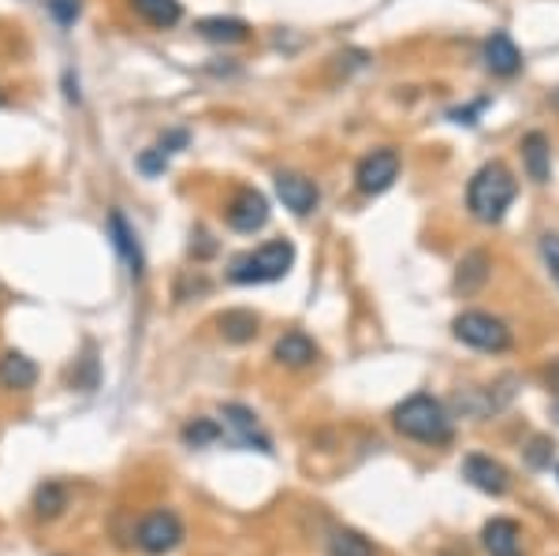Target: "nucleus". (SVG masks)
Returning a JSON list of instances; mask_svg holds the SVG:
<instances>
[{
	"mask_svg": "<svg viewBox=\"0 0 559 556\" xmlns=\"http://www.w3.org/2000/svg\"><path fill=\"white\" fill-rule=\"evenodd\" d=\"M519 199V179L503 161H489L481 165L466 187V210L474 221L481 224H500L503 213L511 210V202Z\"/></svg>",
	"mask_w": 559,
	"mask_h": 556,
	"instance_id": "f257e3e1",
	"label": "nucleus"
},
{
	"mask_svg": "<svg viewBox=\"0 0 559 556\" xmlns=\"http://www.w3.org/2000/svg\"><path fill=\"white\" fill-rule=\"evenodd\" d=\"M392 423L403 437H411L418 445H448L455 437L448 407L437 397H429V392H414V397L403 400L392 411Z\"/></svg>",
	"mask_w": 559,
	"mask_h": 556,
	"instance_id": "f03ea898",
	"label": "nucleus"
},
{
	"mask_svg": "<svg viewBox=\"0 0 559 556\" xmlns=\"http://www.w3.org/2000/svg\"><path fill=\"white\" fill-rule=\"evenodd\" d=\"M295 265V244L292 239H269L258 250H247L239 255L228 269L231 284H273L284 281L287 269Z\"/></svg>",
	"mask_w": 559,
	"mask_h": 556,
	"instance_id": "7ed1b4c3",
	"label": "nucleus"
},
{
	"mask_svg": "<svg viewBox=\"0 0 559 556\" xmlns=\"http://www.w3.org/2000/svg\"><path fill=\"white\" fill-rule=\"evenodd\" d=\"M452 333H455L459 344L474 347V352H492V355H500V352H508V347H511V329H508V321L492 318V314H485V310H466V314H459V318L452 321Z\"/></svg>",
	"mask_w": 559,
	"mask_h": 556,
	"instance_id": "20e7f679",
	"label": "nucleus"
},
{
	"mask_svg": "<svg viewBox=\"0 0 559 556\" xmlns=\"http://www.w3.org/2000/svg\"><path fill=\"white\" fill-rule=\"evenodd\" d=\"M134 542H139L142 553L165 556L183 542V523H179L176 512H165V508H160V512H150L146 519H142L139 531H134Z\"/></svg>",
	"mask_w": 559,
	"mask_h": 556,
	"instance_id": "39448f33",
	"label": "nucleus"
},
{
	"mask_svg": "<svg viewBox=\"0 0 559 556\" xmlns=\"http://www.w3.org/2000/svg\"><path fill=\"white\" fill-rule=\"evenodd\" d=\"M400 168H403V161H400V154H395L392 146L373 150V154H366L362 161H358V168H355L358 191H362V194H384L388 187L400 179Z\"/></svg>",
	"mask_w": 559,
	"mask_h": 556,
	"instance_id": "423d86ee",
	"label": "nucleus"
},
{
	"mask_svg": "<svg viewBox=\"0 0 559 556\" xmlns=\"http://www.w3.org/2000/svg\"><path fill=\"white\" fill-rule=\"evenodd\" d=\"M221 418H224V429H228V437L239 448H258V452H273V445H269V437L261 434L258 415L250 407H242V403H224Z\"/></svg>",
	"mask_w": 559,
	"mask_h": 556,
	"instance_id": "0eeeda50",
	"label": "nucleus"
},
{
	"mask_svg": "<svg viewBox=\"0 0 559 556\" xmlns=\"http://www.w3.org/2000/svg\"><path fill=\"white\" fill-rule=\"evenodd\" d=\"M276 194H280V202L295 213V217H310L321 202L318 184L302 173H276Z\"/></svg>",
	"mask_w": 559,
	"mask_h": 556,
	"instance_id": "6e6552de",
	"label": "nucleus"
},
{
	"mask_svg": "<svg viewBox=\"0 0 559 556\" xmlns=\"http://www.w3.org/2000/svg\"><path fill=\"white\" fill-rule=\"evenodd\" d=\"M228 224L236 232H242V236H254V232L265 228V224H269V202H265V194L254 191V187L239 191L236 199H231V205H228Z\"/></svg>",
	"mask_w": 559,
	"mask_h": 556,
	"instance_id": "1a4fd4ad",
	"label": "nucleus"
},
{
	"mask_svg": "<svg viewBox=\"0 0 559 556\" xmlns=\"http://www.w3.org/2000/svg\"><path fill=\"white\" fill-rule=\"evenodd\" d=\"M463 478L471 482L474 489L489 493V497H500V493H508V486H511L508 468L496 463L492 456H481V452H474L463 460Z\"/></svg>",
	"mask_w": 559,
	"mask_h": 556,
	"instance_id": "9d476101",
	"label": "nucleus"
},
{
	"mask_svg": "<svg viewBox=\"0 0 559 556\" xmlns=\"http://www.w3.org/2000/svg\"><path fill=\"white\" fill-rule=\"evenodd\" d=\"M481 60H485V68H489L492 75H500V79H511V75H519V71H522L519 45L511 42V34H503V31H492L489 38H485Z\"/></svg>",
	"mask_w": 559,
	"mask_h": 556,
	"instance_id": "9b49d317",
	"label": "nucleus"
},
{
	"mask_svg": "<svg viewBox=\"0 0 559 556\" xmlns=\"http://www.w3.org/2000/svg\"><path fill=\"white\" fill-rule=\"evenodd\" d=\"M519 154H522V168H526V176L534 179V184H548V179H552V146H548L545 131L522 134Z\"/></svg>",
	"mask_w": 559,
	"mask_h": 556,
	"instance_id": "f8f14e48",
	"label": "nucleus"
},
{
	"mask_svg": "<svg viewBox=\"0 0 559 556\" xmlns=\"http://www.w3.org/2000/svg\"><path fill=\"white\" fill-rule=\"evenodd\" d=\"M108 236H112L116 255L123 258V265H128V269H131V276L139 281L142 269H146V258H142L139 236H134V228H131L128 221H123V213H108Z\"/></svg>",
	"mask_w": 559,
	"mask_h": 556,
	"instance_id": "ddd939ff",
	"label": "nucleus"
},
{
	"mask_svg": "<svg viewBox=\"0 0 559 556\" xmlns=\"http://www.w3.org/2000/svg\"><path fill=\"white\" fill-rule=\"evenodd\" d=\"M481 545L489 556H522V527L515 519H489L481 531Z\"/></svg>",
	"mask_w": 559,
	"mask_h": 556,
	"instance_id": "4468645a",
	"label": "nucleus"
},
{
	"mask_svg": "<svg viewBox=\"0 0 559 556\" xmlns=\"http://www.w3.org/2000/svg\"><path fill=\"white\" fill-rule=\"evenodd\" d=\"M273 358L284 366H292V370H302V366H310L313 358H318V344H313L306 333H299V329H292V333H284L276 340Z\"/></svg>",
	"mask_w": 559,
	"mask_h": 556,
	"instance_id": "2eb2a0df",
	"label": "nucleus"
},
{
	"mask_svg": "<svg viewBox=\"0 0 559 556\" xmlns=\"http://www.w3.org/2000/svg\"><path fill=\"white\" fill-rule=\"evenodd\" d=\"M489 255L485 250H471V255H463V262H459V273H455V292L459 295H474L485 288V281H489Z\"/></svg>",
	"mask_w": 559,
	"mask_h": 556,
	"instance_id": "dca6fc26",
	"label": "nucleus"
},
{
	"mask_svg": "<svg viewBox=\"0 0 559 556\" xmlns=\"http://www.w3.org/2000/svg\"><path fill=\"white\" fill-rule=\"evenodd\" d=\"M34 381H38L34 358H26L23 352H8L0 358V385H4V389H31Z\"/></svg>",
	"mask_w": 559,
	"mask_h": 556,
	"instance_id": "f3484780",
	"label": "nucleus"
},
{
	"mask_svg": "<svg viewBox=\"0 0 559 556\" xmlns=\"http://www.w3.org/2000/svg\"><path fill=\"white\" fill-rule=\"evenodd\" d=\"M198 34L205 42H221V45H239L250 38V26L242 20H224V15H210V20L198 23Z\"/></svg>",
	"mask_w": 559,
	"mask_h": 556,
	"instance_id": "a211bd4d",
	"label": "nucleus"
},
{
	"mask_svg": "<svg viewBox=\"0 0 559 556\" xmlns=\"http://www.w3.org/2000/svg\"><path fill=\"white\" fill-rule=\"evenodd\" d=\"M131 4H134V12L150 26H157V31H168V26H176L183 20V4H179V0H131Z\"/></svg>",
	"mask_w": 559,
	"mask_h": 556,
	"instance_id": "6ab92c4d",
	"label": "nucleus"
},
{
	"mask_svg": "<svg viewBox=\"0 0 559 556\" xmlns=\"http://www.w3.org/2000/svg\"><path fill=\"white\" fill-rule=\"evenodd\" d=\"M221 333L224 340H231V344H247V340L258 336V314H250V310L221 314Z\"/></svg>",
	"mask_w": 559,
	"mask_h": 556,
	"instance_id": "aec40b11",
	"label": "nucleus"
},
{
	"mask_svg": "<svg viewBox=\"0 0 559 556\" xmlns=\"http://www.w3.org/2000/svg\"><path fill=\"white\" fill-rule=\"evenodd\" d=\"M329 556H373V545L358 531H336L329 542Z\"/></svg>",
	"mask_w": 559,
	"mask_h": 556,
	"instance_id": "412c9836",
	"label": "nucleus"
},
{
	"mask_svg": "<svg viewBox=\"0 0 559 556\" xmlns=\"http://www.w3.org/2000/svg\"><path fill=\"white\" fill-rule=\"evenodd\" d=\"M216 437H221V426L213 423V418H194V423L183 426V441L202 448V445H213Z\"/></svg>",
	"mask_w": 559,
	"mask_h": 556,
	"instance_id": "4be33fe9",
	"label": "nucleus"
},
{
	"mask_svg": "<svg viewBox=\"0 0 559 556\" xmlns=\"http://www.w3.org/2000/svg\"><path fill=\"white\" fill-rule=\"evenodd\" d=\"M34 505H38V516H57L60 508L68 505V493L49 482V486L38 489V500H34Z\"/></svg>",
	"mask_w": 559,
	"mask_h": 556,
	"instance_id": "5701e85b",
	"label": "nucleus"
},
{
	"mask_svg": "<svg viewBox=\"0 0 559 556\" xmlns=\"http://www.w3.org/2000/svg\"><path fill=\"white\" fill-rule=\"evenodd\" d=\"M49 12L60 26H71L79 20V12H83V4L79 0H49Z\"/></svg>",
	"mask_w": 559,
	"mask_h": 556,
	"instance_id": "b1692460",
	"label": "nucleus"
},
{
	"mask_svg": "<svg viewBox=\"0 0 559 556\" xmlns=\"http://www.w3.org/2000/svg\"><path fill=\"white\" fill-rule=\"evenodd\" d=\"M139 168H142V173H146V176L165 173V168H168V154H165V150H160V146H153V150H146V154L139 157Z\"/></svg>",
	"mask_w": 559,
	"mask_h": 556,
	"instance_id": "393cba45",
	"label": "nucleus"
},
{
	"mask_svg": "<svg viewBox=\"0 0 559 556\" xmlns=\"http://www.w3.org/2000/svg\"><path fill=\"white\" fill-rule=\"evenodd\" d=\"M552 441H545V437H537L534 445H530V452H526V460H530V468H548L552 463Z\"/></svg>",
	"mask_w": 559,
	"mask_h": 556,
	"instance_id": "a878e982",
	"label": "nucleus"
},
{
	"mask_svg": "<svg viewBox=\"0 0 559 556\" xmlns=\"http://www.w3.org/2000/svg\"><path fill=\"white\" fill-rule=\"evenodd\" d=\"M540 258H545V265L556 273V281H559V236H545L540 239Z\"/></svg>",
	"mask_w": 559,
	"mask_h": 556,
	"instance_id": "bb28decb",
	"label": "nucleus"
},
{
	"mask_svg": "<svg viewBox=\"0 0 559 556\" xmlns=\"http://www.w3.org/2000/svg\"><path fill=\"white\" fill-rule=\"evenodd\" d=\"M545 385H548V392L559 397V358H552V363L545 366Z\"/></svg>",
	"mask_w": 559,
	"mask_h": 556,
	"instance_id": "cd10ccee",
	"label": "nucleus"
},
{
	"mask_svg": "<svg viewBox=\"0 0 559 556\" xmlns=\"http://www.w3.org/2000/svg\"><path fill=\"white\" fill-rule=\"evenodd\" d=\"M552 109L559 113V90H556V94H552Z\"/></svg>",
	"mask_w": 559,
	"mask_h": 556,
	"instance_id": "c85d7f7f",
	"label": "nucleus"
},
{
	"mask_svg": "<svg viewBox=\"0 0 559 556\" xmlns=\"http://www.w3.org/2000/svg\"><path fill=\"white\" fill-rule=\"evenodd\" d=\"M556 478H559V471H556Z\"/></svg>",
	"mask_w": 559,
	"mask_h": 556,
	"instance_id": "c756f323",
	"label": "nucleus"
}]
</instances>
